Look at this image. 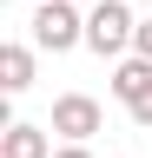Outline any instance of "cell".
<instances>
[{
  "instance_id": "obj_2",
  "label": "cell",
  "mask_w": 152,
  "mask_h": 158,
  "mask_svg": "<svg viewBox=\"0 0 152 158\" xmlns=\"http://www.w3.org/2000/svg\"><path fill=\"white\" fill-rule=\"evenodd\" d=\"M80 40H86V13L73 7V0H40V7H33V46L73 53Z\"/></svg>"
},
{
  "instance_id": "obj_8",
  "label": "cell",
  "mask_w": 152,
  "mask_h": 158,
  "mask_svg": "<svg viewBox=\"0 0 152 158\" xmlns=\"http://www.w3.org/2000/svg\"><path fill=\"white\" fill-rule=\"evenodd\" d=\"M126 112H132V125H139V132H152V92L139 99V106H126Z\"/></svg>"
},
{
  "instance_id": "obj_5",
  "label": "cell",
  "mask_w": 152,
  "mask_h": 158,
  "mask_svg": "<svg viewBox=\"0 0 152 158\" xmlns=\"http://www.w3.org/2000/svg\"><path fill=\"white\" fill-rule=\"evenodd\" d=\"M0 158H53V138L40 125H7L0 132Z\"/></svg>"
},
{
  "instance_id": "obj_6",
  "label": "cell",
  "mask_w": 152,
  "mask_h": 158,
  "mask_svg": "<svg viewBox=\"0 0 152 158\" xmlns=\"http://www.w3.org/2000/svg\"><path fill=\"white\" fill-rule=\"evenodd\" d=\"M33 86V46H0V92H27Z\"/></svg>"
},
{
  "instance_id": "obj_3",
  "label": "cell",
  "mask_w": 152,
  "mask_h": 158,
  "mask_svg": "<svg viewBox=\"0 0 152 158\" xmlns=\"http://www.w3.org/2000/svg\"><path fill=\"white\" fill-rule=\"evenodd\" d=\"M99 99H86V92H60V99H53V125L46 132H60L66 138V145H86V138L93 132H99Z\"/></svg>"
},
{
  "instance_id": "obj_7",
  "label": "cell",
  "mask_w": 152,
  "mask_h": 158,
  "mask_svg": "<svg viewBox=\"0 0 152 158\" xmlns=\"http://www.w3.org/2000/svg\"><path fill=\"white\" fill-rule=\"evenodd\" d=\"M132 53H139V59H152V20H139V33H132Z\"/></svg>"
},
{
  "instance_id": "obj_1",
  "label": "cell",
  "mask_w": 152,
  "mask_h": 158,
  "mask_svg": "<svg viewBox=\"0 0 152 158\" xmlns=\"http://www.w3.org/2000/svg\"><path fill=\"white\" fill-rule=\"evenodd\" d=\"M132 33H139V20H132V7H126V0H99V7L86 13V46L99 53V59L132 53Z\"/></svg>"
},
{
  "instance_id": "obj_4",
  "label": "cell",
  "mask_w": 152,
  "mask_h": 158,
  "mask_svg": "<svg viewBox=\"0 0 152 158\" xmlns=\"http://www.w3.org/2000/svg\"><path fill=\"white\" fill-rule=\"evenodd\" d=\"M152 92V59H119V73H112V99H119V106H139V99Z\"/></svg>"
},
{
  "instance_id": "obj_9",
  "label": "cell",
  "mask_w": 152,
  "mask_h": 158,
  "mask_svg": "<svg viewBox=\"0 0 152 158\" xmlns=\"http://www.w3.org/2000/svg\"><path fill=\"white\" fill-rule=\"evenodd\" d=\"M53 158H93L86 145H60V152H53Z\"/></svg>"
}]
</instances>
